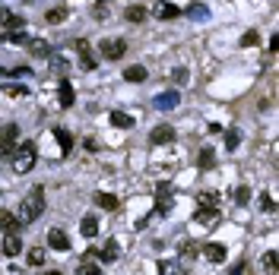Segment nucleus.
Listing matches in <instances>:
<instances>
[{"mask_svg": "<svg viewBox=\"0 0 279 275\" xmlns=\"http://www.w3.org/2000/svg\"><path fill=\"white\" fill-rule=\"evenodd\" d=\"M197 202H200V206H216V202H219V196H216V193H200Z\"/></svg>", "mask_w": 279, "mask_h": 275, "instance_id": "obj_34", "label": "nucleus"}, {"mask_svg": "<svg viewBox=\"0 0 279 275\" xmlns=\"http://www.w3.org/2000/svg\"><path fill=\"white\" fill-rule=\"evenodd\" d=\"M35 158H38V146H35V142H22L19 152H13V171L29 174L35 168Z\"/></svg>", "mask_w": 279, "mask_h": 275, "instance_id": "obj_2", "label": "nucleus"}, {"mask_svg": "<svg viewBox=\"0 0 279 275\" xmlns=\"http://www.w3.org/2000/svg\"><path fill=\"white\" fill-rule=\"evenodd\" d=\"M76 54H79V67H83V70H95V67H99V61L92 57L86 38H79V41H76Z\"/></svg>", "mask_w": 279, "mask_h": 275, "instance_id": "obj_4", "label": "nucleus"}, {"mask_svg": "<svg viewBox=\"0 0 279 275\" xmlns=\"http://www.w3.org/2000/svg\"><path fill=\"white\" fill-rule=\"evenodd\" d=\"M4 41H7V44H26L29 35H26V29H10V32L4 35Z\"/></svg>", "mask_w": 279, "mask_h": 275, "instance_id": "obj_22", "label": "nucleus"}, {"mask_svg": "<svg viewBox=\"0 0 279 275\" xmlns=\"http://www.w3.org/2000/svg\"><path fill=\"white\" fill-rule=\"evenodd\" d=\"M79 231H83V237H95V234H99V222H95V215H86V218H83Z\"/></svg>", "mask_w": 279, "mask_h": 275, "instance_id": "obj_21", "label": "nucleus"}, {"mask_svg": "<svg viewBox=\"0 0 279 275\" xmlns=\"http://www.w3.org/2000/svg\"><path fill=\"white\" fill-rule=\"evenodd\" d=\"M26 259H29V266H42V262H45V250L42 247H32Z\"/></svg>", "mask_w": 279, "mask_h": 275, "instance_id": "obj_29", "label": "nucleus"}, {"mask_svg": "<svg viewBox=\"0 0 279 275\" xmlns=\"http://www.w3.org/2000/svg\"><path fill=\"white\" fill-rule=\"evenodd\" d=\"M238 142H241V133H238V130H228V133H225V146H228V149H235Z\"/></svg>", "mask_w": 279, "mask_h": 275, "instance_id": "obj_33", "label": "nucleus"}, {"mask_svg": "<svg viewBox=\"0 0 279 275\" xmlns=\"http://www.w3.org/2000/svg\"><path fill=\"white\" fill-rule=\"evenodd\" d=\"M19 253H22L19 234H7V237H4V256H19Z\"/></svg>", "mask_w": 279, "mask_h": 275, "instance_id": "obj_13", "label": "nucleus"}, {"mask_svg": "<svg viewBox=\"0 0 279 275\" xmlns=\"http://www.w3.org/2000/svg\"><path fill=\"white\" fill-rule=\"evenodd\" d=\"M270 51H273V54L279 51V35H273V38H270Z\"/></svg>", "mask_w": 279, "mask_h": 275, "instance_id": "obj_39", "label": "nucleus"}, {"mask_svg": "<svg viewBox=\"0 0 279 275\" xmlns=\"http://www.w3.org/2000/svg\"><path fill=\"white\" fill-rule=\"evenodd\" d=\"M54 136H57V142H60V152L70 155V149H73V136H70L64 127H54Z\"/></svg>", "mask_w": 279, "mask_h": 275, "instance_id": "obj_16", "label": "nucleus"}, {"mask_svg": "<svg viewBox=\"0 0 279 275\" xmlns=\"http://www.w3.org/2000/svg\"><path fill=\"white\" fill-rule=\"evenodd\" d=\"M159 111H172L175 104H181V95L178 92H162V95H155V101H152Z\"/></svg>", "mask_w": 279, "mask_h": 275, "instance_id": "obj_8", "label": "nucleus"}, {"mask_svg": "<svg viewBox=\"0 0 279 275\" xmlns=\"http://www.w3.org/2000/svg\"><path fill=\"white\" fill-rule=\"evenodd\" d=\"M216 218H219L216 206H200V209H197V222H200V225H210V222H216Z\"/></svg>", "mask_w": 279, "mask_h": 275, "instance_id": "obj_19", "label": "nucleus"}, {"mask_svg": "<svg viewBox=\"0 0 279 275\" xmlns=\"http://www.w3.org/2000/svg\"><path fill=\"white\" fill-rule=\"evenodd\" d=\"M260 209H263V212H273V209H276V206H273V196H270V193H263V196H260Z\"/></svg>", "mask_w": 279, "mask_h": 275, "instance_id": "obj_36", "label": "nucleus"}, {"mask_svg": "<svg viewBox=\"0 0 279 275\" xmlns=\"http://www.w3.org/2000/svg\"><path fill=\"white\" fill-rule=\"evenodd\" d=\"M146 76H149V73H146V67H143V64H133V67L124 70V79L133 82V86H137V82H146Z\"/></svg>", "mask_w": 279, "mask_h": 275, "instance_id": "obj_12", "label": "nucleus"}, {"mask_svg": "<svg viewBox=\"0 0 279 275\" xmlns=\"http://www.w3.org/2000/svg\"><path fill=\"white\" fill-rule=\"evenodd\" d=\"M95 259H102V262H114V259H117V241H114V237H108L105 247L95 253Z\"/></svg>", "mask_w": 279, "mask_h": 275, "instance_id": "obj_11", "label": "nucleus"}, {"mask_svg": "<svg viewBox=\"0 0 279 275\" xmlns=\"http://www.w3.org/2000/svg\"><path fill=\"white\" fill-rule=\"evenodd\" d=\"M95 206L105 209V212H114L117 209V196L114 193H95Z\"/></svg>", "mask_w": 279, "mask_h": 275, "instance_id": "obj_15", "label": "nucleus"}, {"mask_svg": "<svg viewBox=\"0 0 279 275\" xmlns=\"http://www.w3.org/2000/svg\"><path fill=\"white\" fill-rule=\"evenodd\" d=\"M200 168H213V149H203L200 152V158H197Z\"/></svg>", "mask_w": 279, "mask_h": 275, "instance_id": "obj_32", "label": "nucleus"}, {"mask_svg": "<svg viewBox=\"0 0 279 275\" xmlns=\"http://www.w3.org/2000/svg\"><path fill=\"white\" fill-rule=\"evenodd\" d=\"M203 256L210 262H222L225 259V247L222 244H203Z\"/></svg>", "mask_w": 279, "mask_h": 275, "instance_id": "obj_14", "label": "nucleus"}, {"mask_svg": "<svg viewBox=\"0 0 279 275\" xmlns=\"http://www.w3.org/2000/svg\"><path fill=\"white\" fill-rule=\"evenodd\" d=\"M13 146H7V142H0V158H13Z\"/></svg>", "mask_w": 279, "mask_h": 275, "instance_id": "obj_37", "label": "nucleus"}, {"mask_svg": "<svg viewBox=\"0 0 279 275\" xmlns=\"http://www.w3.org/2000/svg\"><path fill=\"white\" fill-rule=\"evenodd\" d=\"M0 79H7V70L4 67H0Z\"/></svg>", "mask_w": 279, "mask_h": 275, "instance_id": "obj_40", "label": "nucleus"}, {"mask_svg": "<svg viewBox=\"0 0 279 275\" xmlns=\"http://www.w3.org/2000/svg\"><path fill=\"white\" fill-rule=\"evenodd\" d=\"M190 16L200 19V16H206V10H203V7H190Z\"/></svg>", "mask_w": 279, "mask_h": 275, "instance_id": "obj_38", "label": "nucleus"}, {"mask_svg": "<svg viewBox=\"0 0 279 275\" xmlns=\"http://www.w3.org/2000/svg\"><path fill=\"white\" fill-rule=\"evenodd\" d=\"M57 101H60V107H73L76 95H73V86H70V79H60V82H57Z\"/></svg>", "mask_w": 279, "mask_h": 275, "instance_id": "obj_5", "label": "nucleus"}, {"mask_svg": "<svg viewBox=\"0 0 279 275\" xmlns=\"http://www.w3.org/2000/svg\"><path fill=\"white\" fill-rule=\"evenodd\" d=\"M45 275H64V272H45Z\"/></svg>", "mask_w": 279, "mask_h": 275, "instance_id": "obj_41", "label": "nucleus"}, {"mask_svg": "<svg viewBox=\"0 0 279 275\" xmlns=\"http://www.w3.org/2000/svg\"><path fill=\"white\" fill-rule=\"evenodd\" d=\"M187 79H190L187 67H178V70H172V82H175V86H187Z\"/></svg>", "mask_w": 279, "mask_h": 275, "instance_id": "obj_28", "label": "nucleus"}, {"mask_svg": "<svg viewBox=\"0 0 279 275\" xmlns=\"http://www.w3.org/2000/svg\"><path fill=\"white\" fill-rule=\"evenodd\" d=\"M42 212H45V190L32 187L19 206V222H35V218H42Z\"/></svg>", "mask_w": 279, "mask_h": 275, "instance_id": "obj_1", "label": "nucleus"}, {"mask_svg": "<svg viewBox=\"0 0 279 275\" xmlns=\"http://www.w3.org/2000/svg\"><path fill=\"white\" fill-rule=\"evenodd\" d=\"M149 139L155 142V146H168V142H175V127H168V124L155 127L152 133H149Z\"/></svg>", "mask_w": 279, "mask_h": 275, "instance_id": "obj_6", "label": "nucleus"}, {"mask_svg": "<svg viewBox=\"0 0 279 275\" xmlns=\"http://www.w3.org/2000/svg\"><path fill=\"white\" fill-rule=\"evenodd\" d=\"M16 139H19V127H16V124H7L4 130H0V142H7V146H13Z\"/></svg>", "mask_w": 279, "mask_h": 275, "instance_id": "obj_20", "label": "nucleus"}, {"mask_svg": "<svg viewBox=\"0 0 279 275\" xmlns=\"http://www.w3.org/2000/svg\"><path fill=\"white\" fill-rule=\"evenodd\" d=\"M111 127H117V130H130V127H133V117L124 114V111H111Z\"/></svg>", "mask_w": 279, "mask_h": 275, "instance_id": "obj_18", "label": "nucleus"}, {"mask_svg": "<svg viewBox=\"0 0 279 275\" xmlns=\"http://www.w3.org/2000/svg\"><path fill=\"white\" fill-rule=\"evenodd\" d=\"M178 13H181V10H178L175 4H162L159 10H155V16H159V19H175Z\"/></svg>", "mask_w": 279, "mask_h": 275, "instance_id": "obj_26", "label": "nucleus"}, {"mask_svg": "<svg viewBox=\"0 0 279 275\" xmlns=\"http://www.w3.org/2000/svg\"><path fill=\"white\" fill-rule=\"evenodd\" d=\"M26 47H29L32 57H51V44H48L45 38H29Z\"/></svg>", "mask_w": 279, "mask_h": 275, "instance_id": "obj_9", "label": "nucleus"}, {"mask_svg": "<svg viewBox=\"0 0 279 275\" xmlns=\"http://www.w3.org/2000/svg\"><path fill=\"white\" fill-rule=\"evenodd\" d=\"M19 225H22V222L16 218L13 212H0V231H4V234H16Z\"/></svg>", "mask_w": 279, "mask_h": 275, "instance_id": "obj_10", "label": "nucleus"}, {"mask_svg": "<svg viewBox=\"0 0 279 275\" xmlns=\"http://www.w3.org/2000/svg\"><path fill=\"white\" fill-rule=\"evenodd\" d=\"M4 92L10 95V98H26L29 86H22V82H10V86H4Z\"/></svg>", "mask_w": 279, "mask_h": 275, "instance_id": "obj_23", "label": "nucleus"}, {"mask_svg": "<svg viewBox=\"0 0 279 275\" xmlns=\"http://www.w3.org/2000/svg\"><path fill=\"white\" fill-rule=\"evenodd\" d=\"M257 41H260V35L254 32V29H251V32H245V35H241V47H251V44H257Z\"/></svg>", "mask_w": 279, "mask_h": 275, "instance_id": "obj_31", "label": "nucleus"}, {"mask_svg": "<svg viewBox=\"0 0 279 275\" xmlns=\"http://www.w3.org/2000/svg\"><path fill=\"white\" fill-rule=\"evenodd\" d=\"M76 275H102V269H99V266H95V262H92V259H83V262H79V266H76Z\"/></svg>", "mask_w": 279, "mask_h": 275, "instance_id": "obj_24", "label": "nucleus"}, {"mask_svg": "<svg viewBox=\"0 0 279 275\" xmlns=\"http://www.w3.org/2000/svg\"><path fill=\"white\" fill-rule=\"evenodd\" d=\"M235 199H238V206H245V202L251 199V190H248V187H238V193H235Z\"/></svg>", "mask_w": 279, "mask_h": 275, "instance_id": "obj_35", "label": "nucleus"}, {"mask_svg": "<svg viewBox=\"0 0 279 275\" xmlns=\"http://www.w3.org/2000/svg\"><path fill=\"white\" fill-rule=\"evenodd\" d=\"M159 272L162 275H184V269L175 266V262H159Z\"/></svg>", "mask_w": 279, "mask_h": 275, "instance_id": "obj_30", "label": "nucleus"}, {"mask_svg": "<svg viewBox=\"0 0 279 275\" xmlns=\"http://www.w3.org/2000/svg\"><path fill=\"white\" fill-rule=\"evenodd\" d=\"M263 269L270 272V275H276V269H279V262H276V250H266V253H263Z\"/></svg>", "mask_w": 279, "mask_h": 275, "instance_id": "obj_27", "label": "nucleus"}, {"mask_svg": "<svg viewBox=\"0 0 279 275\" xmlns=\"http://www.w3.org/2000/svg\"><path fill=\"white\" fill-rule=\"evenodd\" d=\"M64 19H67V7H51V10L45 13V22H48V26H57V22H64Z\"/></svg>", "mask_w": 279, "mask_h": 275, "instance_id": "obj_17", "label": "nucleus"}, {"mask_svg": "<svg viewBox=\"0 0 279 275\" xmlns=\"http://www.w3.org/2000/svg\"><path fill=\"white\" fill-rule=\"evenodd\" d=\"M99 51L108 57V61H121V57L127 54V41H124V38H102Z\"/></svg>", "mask_w": 279, "mask_h": 275, "instance_id": "obj_3", "label": "nucleus"}, {"mask_svg": "<svg viewBox=\"0 0 279 275\" xmlns=\"http://www.w3.org/2000/svg\"><path fill=\"white\" fill-rule=\"evenodd\" d=\"M48 247H54V250H70V237H67V231L51 228V231H48Z\"/></svg>", "mask_w": 279, "mask_h": 275, "instance_id": "obj_7", "label": "nucleus"}, {"mask_svg": "<svg viewBox=\"0 0 279 275\" xmlns=\"http://www.w3.org/2000/svg\"><path fill=\"white\" fill-rule=\"evenodd\" d=\"M130 22H143V19H146L149 13H146V7H127V13H124Z\"/></svg>", "mask_w": 279, "mask_h": 275, "instance_id": "obj_25", "label": "nucleus"}]
</instances>
